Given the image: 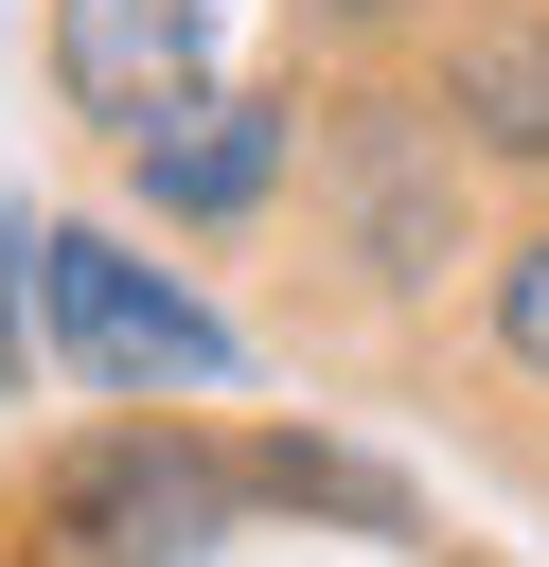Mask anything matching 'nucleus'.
I'll list each match as a JSON object with an SVG mask.
<instances>
[{
  "mask_svg": "<svg viewBox=\"0 0 549 567\" xmlns=\"http://www.w3.org/2000/svg\"><path fill=\"white\" fill-rule=\"evenodd\" d=\"M230 461H248V496H283V514L407 532V478H390V461H354V443H319V425H266V443H230Z\"/></svg>",
  "mask_w": 549,
  "mask_h": 567,
  "instance_id": "7",
  "label": "nucleus"
},
{
  "mask_svg": "<svg viewBox=\"0 0 549 567\" xmlns=\"http://www.w3.org/2000/svg\"><path fill=\"white\" fill-rule=\"evenodd\" d=\"M248 532V461L177 408H106L35 461V549L53 567H213Z\"/></svg>",
  "mask_w": 549,
  "mask_h": 567,
  "instance_id": "1",
  "label": "nucleus"
},
{
  "mask_svg": "<svg viewBox=\"0 0 549 567\" xmlns=\"http://www.w3.org/2000/svg\"><path fill=\"white\" fill-rule=\"evenodd\" d=\"M478 319H496V354H514V372L549 390V213H531V230L496 248V284H478Z\"/></svg>",
  "mask_w": 549,
  "mask_h": 567,
  "instance_id": "8",
  "label": "nucleus"
},
{
  "mask_svg": "<svg viewBox=\"0 0 549 567\" xmlns=\"http://www.w3.org/2000/svg\"><path fill=\"white\" fill-rule=\"evenodd\" d=\"M301 177L336 195V248H354L372 284H443V266H460V159H443V106H407V89L319 106V124H301Z\"/></svg>",
  "mask_w": 549,
  "mask_h": 567,
  "instance_id": "3",
  "label": "nucleus"
},
{
  "mask_svg": "<svg viewBox=\"0 0 549 567\" xmlns=\"http://www.w3.org/2000/svg\"><path fill=\"white\" fill-rule=\"evenodd\" d=\"M213 35H230V0H53V18H35L53 106L106 124V142H142L177 89H213Z\"/></svg>",
  "mask_w": 549,
  "mask_h": 567,
  "instance_id": "5",
  "label": "nucleus"
},
{
  "mask_svg": "<svg viewBox=\"0 0 549 567\" xmlns=\"http://www.w3.org/2000/svg\"><path fill=\"white\" fill-rule=\"evenodd\" d=\"M425 106L478 142V159H549V18H460Z\"/></svg>",
  "mask_w": 549,
  "mask_h": 567,
  "instance_id": "6",
  "label": "nucleus"
},
{
  "mask_svg": "<svg viewBox=\"0 0 549 567\" xmlns=\"http://www.w3.org/2000/svg\"><path fill=\"white\" fill-rule=\"evenodd\" d=\"M319 18H336V35H372V18H390V0H319Z\"/></svg>",
  "mask_w": 549,
  "mask_h": 567,
  "instance_id": "9",
  "label": "nucleus"
},
{
  "mask_svg": "<svg viewBox=\"0 0 549 567\" xmlns=\"http://www.w3.org/2000/svg\"><path fill=\"white\" fill-rule=\"evenodd\" d=\"M106 159H124V195H142L159 230H248V213L301 177V89H230V71H213V89H177L142 142H106Z\"/></svg>",
  "mask_w": 549,
  "mask_h": 567,
  "instance_id": "4",
  "label": "nucleus"
},
{
  "mask_svg": "<svg viewBox=\"0 0 549 567\" xmlns=\"http://www.w3.org/2000/svg\"><path fill=\"white\" fill-rule=\"evenodd\" d=\"M35 337L89 372V390H230L248 372V337L142 248V230H106V213H35Z\"/></svg>",
  "mask_w": 549,
  "mask_h": 567,
  "instance_id": "2",
  "label": "nucleus"
}]
</instances>
